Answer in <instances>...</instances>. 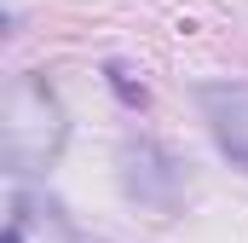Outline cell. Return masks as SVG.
<instances>
[{
  "instance_id": "1",
  "label": "cell",
  "mask_w": 248,
  "mask_h": 243,
  "mask_svg": "<svg viewBox=\"0 0 248 243\" xmlns=\"http://www.w3.org/2000/svg\"><path fill=\"white\" fill-rule=\"evenodd\" d=\"M63 139H69V116H63L58 93L46 75H17L6 87V104H0V156L17 180L29 174H46L58 162Z\"/></svg>"
},
{
  "instance_id": "3",
  "label": "cell",
  "mask_w": 248,
  "mask_h": 243,
  "mask_svg": "<svg viewBox=\"0 0 248 243\" xmlns=\"http://www.w3.org/2000/svg\"><path fill=\"white\" fill-rule=\"evenodd\" d=\"M196 104L214 127V145L248 174V81H208L196 93Z\"/></svg>"
},
{
  "instance_id": "5",
  "label": "cell",
  "mask_w": 248,
  "mask_h": 243,
  "mask_svg": "<svg viewBox=\"0 0 248 243\" xmlns=\"http://www.w3.org/2000/svg\"><path fill=\"white\" fill-rule=\"evenodd\" d=\"M6 243H23V220L12 214V226H6Z\"/></svg>"
},
{
  "instance_id": "2",
  "label": "cell",
  "mask_w": 248,
  "mask_h": 243,
  "mask_svg": "<svg viewBox=\"0 0 248 243\" xmlns=\"http://www.w3.org/2000/svg\"><path fill=\"white\" fill-rule=\"evenodd\" d=\"M122 191L139 208L173 214V208H179V191H185V168H179L156 139H127L122 145Z\"/></svg>"
},
{
  "instance_id": "4",
  "label": "cell",
  "mask_w": 248,
  "mask_h": 243,
  "mask_svg": "<svg viewBox=\"0 0 248 243\" xmlns=\"http://www.w3.org/2000/svg\"><path fill=\"white\" fill-rule=\"evenodd\" d=\"M104 81H110V93L122 99L127 110H144V99H150V93H144V81H139V69H133V64L110 58V64H104Z\"/></svg>"
}]
</instances>
